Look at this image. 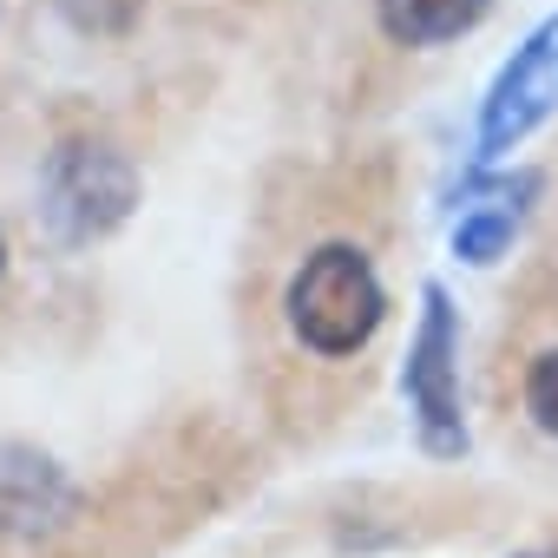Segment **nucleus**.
<instances>
[{
  "instance_id": "1",
  "label": "nucleus",
  "mask_w": 558,
  "mask_h": 558,
  "mask_svg": "<svg viewBox=\"0 0 558 558\" xmlns=\"http://www.w3.org/2000/svg\"><path fill=\"white\" fill-rule=\"evenodd\" d=\"M388 316V290L375 263L355 243H323L290 283V329L303 336V349L316 355H355L375 342Z\"/></svg>"
},
{
  "instance_id": "2",
  "label": "nucleus",
  "mask_w": 558,
  "mask_h": 558,
  "mask_svg": "<svg viewBox=\"0 0 558 558\" xmlns=\"http://www.w3.org/2000/svg\"><path fill=\"white\" fill-rule=\"evenodd\" d=\"M138 204V171L125 151L99 145V138H73L47 158L40 171V230L60 250H86L99 236H112Z\"/></svg>"
},
{
  "instance_id": "3",
  "label": "nucleus",
  "mask_w": 558,
  "mask_h": 558,
  "mask_svg": "<svg viewBox=\"0 0 558 558\" xmlns=\"http://www.w3.org/2000/svg\"><path fill=\"white\" fill-rule=\"evenodd\" d=\"M401 395L421 434V453L460 460L466 453V408H460V316L440 283L421 290V329L401 362Z\"/></svg>"
},
{
  "instance_id": "4",
  "label": "nucleus",
  "mask_w": 558,
  "mask_h": 558,
  "mask_svg": "<svg viewBox=\"0 0 558 558\" xmlns=\"http://www.w3.org/2000/svg\"><path fill=\"white\" fill-rule=\"evenodd\" d=\"M551 112H558V14L538 21L525 34V47L486 86V99H480V158L519 151Z\"/></svg>"
},
{
  "instance_id": "5",
  "label": "nucleus",
  "mask_w": 558,
  "mask_h": 558,
  "mask_svg": "<svg viewBox=\"0 0 558 558\" xmlns=\"http://www.w3.org/2000/svg\"><path fill=\"white\" fill-rule=\"evenodd\" d=\"M80 486L40 447H0V538H47L73 519Z\"/></svg>"
},
{
  "instance_id": "6",
  "label": "nucleus",
  "mask_w": 558,
  "mask_h": 558,
  "mask_svg": "<svg viewBox=\"0 0 558 558\" xmlns=\"http://www.w3.org/2000/svg\"><path fill=\"white\" fill-rule=\"evenodd\" d=\"M538 197V171L493 178V184H460V223H453V256L460 263H499L519 236L525 204Z\"/></svg>"
},
{
  "instance_id": "7",
  "label": "nucleus",
  "mask_w": 558,
  "mask_h": 558,
  "mask_svg": "<svg viewBox=\"0 0 558 558\" xmlns=\"http://www.w3.org/2000/svg\"><path fill=\"white\" fill-rule=\"evenodd\" d=\"M493 0H375V21L395 47H447L486 21Z\"/></svg>"
},
{
  "instance_id": "8",
  "label": "nucleus",
  "mask_w": 558,
  "mask_h": 558,
  "mask_svg": "<svg viewBox=\"0 0 558 558\" xmlns=\"http://www.w3.org/2000/svg\"><path fill=\"white\" fill-rule=\"evenodd\" d=\"M60 14H66L80 34H125V27L145 14V0H60Z\"/></svg>"
},
{
  "instance_id": "9",
  "label": "nucleus",
  "mask_w": 558,
  "mask_h": 558,
  "mask_svg": "<svg viewBox=\"0 0 558 558\" xmlns=\"http://www.w3.org/2000/svg\"><path fill=\"white\" fill-rule=\"evenodd\" d=\"M525 408H532V421L558 440V349H545V355L525 368Z\"/></svg>"
},
{
  "instance_id": "10",
  "label": "nucleus",
  "mask_w": 558,
  "mask_h": 558,
  "mask_svg": "<svg viewBox=\"0 0 558 558\" xmlns=\"http://www.w3.org/2000/svg\"><path fill=\"white\" fill-rule=\"evenodd\" d=\"M519 558H558V551H519Z\"/></svg>"
},
{
  "instance_id": "11",
  "label": "nucleus",
  "mask_w": 558,
  "mask_h": 558,
  "mask_svg": "<svg viewBox=\"0 0 558 558\" xmlns=\"http://www.w3.org/2000/svg\"><path fill=\"white\" fill-rule=\"evenodd\" d=\"M0 276H8V243H0Z\"/></svg>"
}]
</instances>
